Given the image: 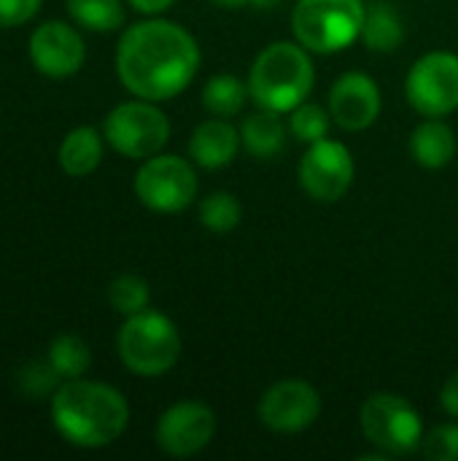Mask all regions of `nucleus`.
I'll list each match as a JSON object with an SVG mask.
<instances>
[{
    "label": "nucleus",
    "instance_id": "obj_1",
    "mask_svg": "<svg viewBox=\"0 0 458 461\" xmlns=\"http://www.w3.org/2000/svg\"><path fill=\"white\" fill-rule=\"evenodd\" d=\"M200 68V46L189 30L167 19L132 24L116 49L121 84L140 100L162 103L181 95Z\"/></svg>",
    "mask_w": 458,
    "mask_h": 461
},
{
    "label": "nucleus",
    "instance_id": "obj_2",
    "mask_svg": "<svg viewBox=\"0 0 458 461\" xmlns=\"http://www.w3.org/2000/svg\"><path fill=\"white\" fill-rule=\"evenodd\" d=\"M54 429L78 448H103L119 440L130 424V405L108 384L65 381L51 397Z\"/></svg>",
    "mask_w": 458,
    "mask_h": 461
},
{
    "label": "nucleus",
    "instance_id": "obj_3",
    "mask_svg": "<svg viewBox=\"0 0 458 461\" xmlns=\"http://www.w3.org/2000/svg\"><path fill=\"white\" fill-rule=\"evenodd\" d=\"M316 70L302 43L278 41L262 49L248 70L251 100L275 113H292L313 92Z\"/></svg>",
    "mask_w": 458,
    "mask_h": 461
},
{
    "label": "nucleus",
    "instance_id": "obj_4",
    "mask_svg": "<svg viewBox=\"0 0 458 461\" xmlns=\"http://www.w3.org/2000/svg\"><path fill=\"white\" fill-rule=\"evenodd\" d=\"M124 367L140 378H157L175 367L181 357L178 327L159 311H140L127 316L116 338Z\"/></svg>",
    "mask_w": 458,
    "mask_h": 461
},
{
    "label": "nucleus",
    "instance_id": "obj_5",
    "mask_svg": "<svg viewBox=\"0 0 458 461\" xmlns=\"http://www.w3.org/2000/svg\"><path fill=\"white\" fill-rule=\"evenodd\" d=\"M364 14L362 0H297L292 30L308 51L335 54L362 38Z\"/></svg>",
    "mask_w": 458,
    "mask_h": 461
},
{
    "label": "nucleus",
    "instance_id": "obj_6",
    "mask_svg": "<svg viewBox=\"0 0 458 461\" xmlns=\"http://www.w3.org/2000/svg\"><path fill=\"white\" fill-rule=\"evenodd\" d=\"M359 421L367 443L375 446L383 456H408L416 448H421L424 440L421 413L400 394L381 392L367 397Z\"/></svg>",
    "mask_w": 458,
    "mask_h": 461
},
{
    "label": "nucleus",
    "instance_id": "obj_7",
    "mask_svg": "<svg viewBox=\"0 0 458 461\" xmlns=\"http://www.w3.org/2000/svg\"><path fill=\"white\" fill-rule=\"evenodd\" d=\"M103 138L130 159H148L165 149L170 138V122L151 100L138 97L116 105L105 116Z\"/></svg>",
    "mask_w": 458,
    "mask_h": 461
},
{
    "label": "nucleus",
    "instance_id": "obj_8",
    "mask_svg": "<svg viewBox=\"0 0 458 461\" xmlns=\"http://www.w3.org/2000/svg\"><path fill=\"white\" fill-rule=\"evenodd\" d=\"M135 194L154 213H181L197 197V173L175 154H154L135 176Z\"/></svg>",
    "mask_w": 458,
    "mask_h": 461
},
{
    "label": "nucleus",
    "instance_id": "obj_9",
    "mask_svg": "<svg viewBox=\"0 0 458 461\" xmlns=\"http://www.w3.org/2000/svg\"><path fill=\"white\" fill-rule=\"evenodd\" d=\"M408 103L427 119H443L458 108V54L429 51L418 57L405 81Z\"/></svg>",
    "mask_w": 458,
    "mask_h": 461
},
{
    "label": "nucleus",
    "instance_id": "obj_10",
    "mask_svg": "<svg viewBox=\"0 0 458 461\" xmlns=\"http://www.w3.org/2000/svg\"><path fill=\"white\" fill-rule=\"evenodd\" d=\"M354 157L340 140L321 138L310 143L305 157L300 159L297 178L308 197L316 203H337L348 194L354 184Z\"/></svg>",
    "mask_w": 458,
    "mask_h": 461
},
{
    "label": "nucleus",
    "instance_id": "obj_11",
    "mask_svg": "<svg viewBox=\"0 0 458 461\" xmlns=\"http://www.w3.org/2000/svg\"><path fill=\"white\" fill-rule=\"evenodd\" d=\"M321 413V397L319 392L300 381V378H286L273 384L256 408L259 421L278 435H297L308 427L316 424Z\"/></svg>",
    "mask_w": 458,
    "mask_h": 461
},
{
    "label": "nucleus",
    "instance_id": "obj_12",
    "mask_svg": "<svg viewBox=\"0 0 458 461\" xmlns=\"http://www.w3.org/2000/svg\"><path fill=\"white\" fill-rule=\"evenodd\" d=\"M216 427V413L205 402H175L157 421V446L173 459H189L211 446Z\"/></svg>",
    "mask_w": 458,
    "mask_h": 461
},
{
    "label": "nucleus",
    "instance_id": "obj_13",
    "mask_svg": "<svg viewBox=\"0 0 458 461\" xmlns=\"http://www.w3.org/2000/svg\"><path fill=\"white\" fill-rule=\"evenodd\" d=\"M84 38L65 22H46L30 35V59L49 78H67L81 70Z\"/></svg>",
    "mask_w": 458,
    "mask_h": 461
},
{
    "label": "nucleus",
    "instance_id": "obj_14",
    "mask_svg": "<svg viewBox=\"0 0 458 461\" xmlns=\"http://www.w3.org/2000/svg\"><path fill=\"white\" fill-rule=\"evenodd\" d=\"M329 113H332L335 124L348 132L367 130L381 116L378 84L362 70L343 73L329 92Z\"/></svg>",
    "mask_w": 458,
    "mask_h": 461
},
{
    "label": "nucleus",
    "instance_id": "obj_15",
    "mask_svg": "<svg viewBox=\"0 0 458 461\" xmlns=\"http://www.w3.org/2000/svg\"><path fill=\"white\" fill-rule=\"evenodd\" d=\"M240 143V132L227 119L213 116L194 127L189 138V157L205 170H221L238 157Z\"/></svg>",
    "mask_w": 458,
    "mask_h": 461
},
{
    "label": "nucleus",
    "instance_id": "obj_16",
    "mask_svg": "<svg viewBox=\"0 0 458 461\" xmlns=\"http://www.w3.org/2000/svg\"><path fill=\"white\" fill-rule=\"evenodd\" d=\"M410 151L421 167L440 170V167L451 165V159L456 157V132L440 119H427L424 124H418L413 130Z\"/></svg>",
    "mask_w": 458,
    "mask_h": 461
},
{
    "label": "nucleus",
    "instance_id": "obj_17",
    "mask_svg": "<svg viewBox=\"0 0 458 461\" xmlns=\"http://www.w3.org/2000/svg\"><path fill=\"white\" fill-rule=\"evenodd\" d=\"M278 116L281 113L265 111V108L246 116V122L240 127V140L251 157L273 159L286 149V130H283V122Z\"/></svg>",
    "mask_w": 458,
    "mask_h": 461
},
{
    "label": "nucleus",
    "instance_id": "obj_18",
    "mask_svg": "<svg viewBox=\"0 0 458 461\" xmlns=\"http://www.w3.org/2000/svg\"><path fill=\"white\" fill-rule=\"evenodd\" d=\"M103 159V138L94 127H76L59 143V165L67 176H89Z\"/></svg>",
    "mask_w": 458,
    "mask_h": 461
},
{
    "label": "nucleus",
    "instance_id": "obj_19",
    "mask_svg": "<svg viewBox=\"0 0 458 461\" xmlns=\"http://www.w3.org/2000/svg\"><path fill=\"white\" fill-rule=\"evenodd\" d=\"M362 41H364L367 49L381 51V54H389V51L400 49L402 41H405V24H402L400 14L386 3L370 5L367 14H364Z\"/></svg>",
    "mask_w": 458,
    "mask_h": 461
},
{
    "label": "nucleus",
    "instance_id": "obj_20",
    "mask_svg": "<svg viewBox=\"0 0 458 461\" xmlns=\"http://www.w3.org/2000/svg\"><path fill=\"white\" fill-rule=\"evenodd\" d=\"M251 97L248 84H243L238 76L232 73H219L211 76L208 84L202 86V105L221 119H229L235 113H240V108L246 105V100Z\"/></svg>",
    "mask_w": 458,
    "mask_h": 461
},
{
    "label": "nucleus",
    "instance_id": "obj_21",
    "mask_svg": "<svg viewBox=\"0 0 458 461\" xmlns=\"http://www.w3.org/2000/svg\"><path fill=\"white\" fill-rule=\"evenodd\" d=\"M46 359L51 362V367L57 370V375L62 381H76V378H81L89 370L92 351H89V346L78 335L65 332V335H57L49 343Z\"/></svg>",
    "mask_w": 458,
    "mask_h": 461
},
{
    "label": "nucleus",
    "instance_id": "obj_22",
    "mask_svg": "<svg viewBox=\"0 0 458 461\" xmlns=\"http://www.w3.org/2000/svg\"><path fill=\"white\" fill-rule=\"evenodd\" d=\"M67 14L92 32H113L124 22L121 0H67Z\"/></svg>",
    "mask_w": 458,
    "mask_h": 461
},
{
    "label": "nucleus",
    "instance_id": "obj_23",
    "mask_svg": "<svg viewBox=\"0 0 458 461\" xmlns=\"http://www.w3.org/2000/svg\"><path fill=\"white\" fill-rule=\"evenodd\" d=\"M243 208L232 192H213L200 203V221L213 235H227L240 224Z\"/></svg>",
    "mask_w": 458,
    "mask_h": 461
},
{
    "label": "nucleus",
    "instance_id": "obj_24",
    "mask_svg": "<svg viewBox=\"0 0 458 461\" xmlns=\"http://www.w3.org/2000/svg\"><path fill=\"white\" fill-rule=\"evenodd\" d=\"M151 292L140 276H119L108 284V303L116 313L132 316L148 308Z\"/></svg>",
    "mask_w": 458,
    "mask_h": 461
},
{
    "label": "nucleus",
    "instance_id": "obj_25",
    "mask_svg": "<svg viewBox=\"0 0 458 461\" xmlns=\"http://www.w3.org/2000/svg\"><path fill=\"white\" fill-rule=\"evenodd\" d=\"M329 116L321 105L316 103H302L292 111V119H289V130L292 135L300 140V143H316L321 138H327L329 132Z\"/></svg>",
    "mask_w": 458,
    "mask_h": 461
},
{
    "label": "nucleus",
    "instance_id": "obj_26",
    "mask_svg": "<svg viewBox=\"0 0 458 461\" xmlns=\"http://www.w3.org/2000/svg\"><path fill=\"white\" fill-rule=\"evenodd\" d=\"M19 389L27 400H43V397H54V392L59 389L57 384L62 381L57 375V370L51 367V362H27L19 370Z\"/></svg>",
    "mask_w": 458,
    "mask_h": 461
},
{
    "label": "nucleus",
    "instance_id": "obj_27",
    "mask_svg": "<svg viewBox=\"0 0 458 461\" xmlns=\"http://www.w3.org/2000/svg\"><path fill=\"white\" fill-rule=\"evenodd\" d=\"M421 454L429 461H458V424H440L427 432Z\"/></svg>",
    "mask_w": 458,
    "mask_h": 461
},
{
    "label": "nucleus",
    "instance_id": "obj_28",
    "mask_svg": "<svg viewBox=\"0 0 458 461\" xmlns=\"http://www.w3.org/2000/svg\"><path fill=\"white\" fill-rule=\"evenodd\" d=\"M43 0H0V27H16L30 22L40 11Z\"/></svg>",
    "mask_w": 458,
    "mask_h": 461
},
{
    "label": "nucleus",
    "instance_id": "obj_29",
    "mask_svg": "<svg viewBox=\"0 0 458 461\" xmlns=\"http://www.w3.org/2000/svg\"><path fill=\"white\" fill-rule=\"evenodd\" d=\"M440 405H443V411H445L451 419H458V373H454V375L445 381V386H443V392H440Z\"/></svg>",
    "mask_w": 458,
    "mask_h": 461
},
{
    "label": "nucleus",
    "instance_id": "obj_30",
    "mask_svg": "<svg viewBox=\"0 0 458 461\" xmlns=\"http://www.w3.org/2000/svg\"><path fill=\"white\" fill-rule=\"evenodd\" d=\"M175 0H130V5L140 14H162L173 5Z\"/></svg>",
    "mask_w": 458,
    "mask_h": 461
},
{
    "label": "nucleus",
    "instance_id": "obj_31",
    "mask_svg": "<svg viewBox=\"0 0 458 461\" xmlns=\"http://www.w3.org/2000/svg\"><path fill=\"white\" fill-rule=\"evenodd\" d=\"M211 5H216V8H227V11H232V8H240V5H246L248 0H208Z\"/></svg>",
    "mask_w": 458,
    "mask_h": 461
},
{
    "label": "nucleus",
    "instance_id": "obj_32",
    "mask_svg": "<svg viewBox=\"0 0 458 461\" xmlns=\"http://www.w3.org/2000/svg\"><path fill=\"white\" fill-rule=\"evenodd\" d=\"M251 5H256V8H273V5H278L281 0H248Z\"/></svg>",
    "mask_w": 458,
    "mask_h": 461
}]
</instances>
